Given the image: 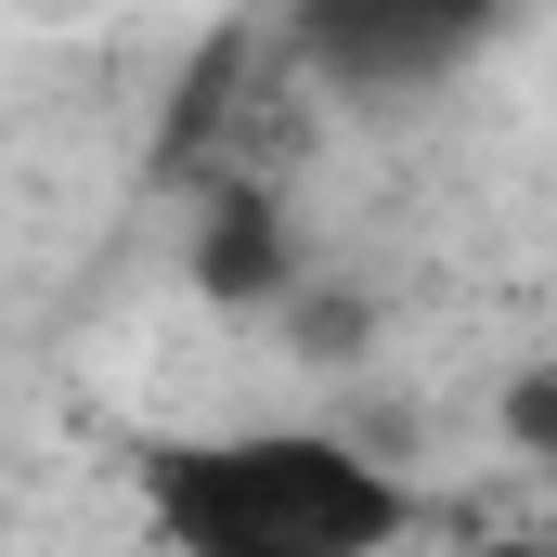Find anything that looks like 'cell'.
<instances>
[{
	"label": "cell",
	"instance_id": "4",
	"mask_svg": "<svg viewBox=\"0 0 557 557\" xmlns=\"http://www.w3.org/2000/svg\"><path fill=\"white\" fill-rule=\"evenodd\" d=\"M506 441L519 454H557V376H519L506 389Z\"/></svg>",
	"mask_w": 557,
	"mask_h": 557
},
{
	"label": "cell",
	"instance_id": "2",
	"mask_svg": "<svg viewBox=\"0 0 557 557\" xmlns=\"http://www.w3.org/2000/svg\"><path fill=\"white\" fill-rule=\"evenodd\" d=\"M285 26H298V65H311L324 91L403 104V91L467 78V65L519 26V0H298Z\"/></svg>",
	"mask_w": 557,
	"mask_h": 557
},
{
	"label": "cell",
	"instance_id": "1",
	"mask_svg": "<svg viewBox=\"0 0 557 557\" xmlns=\"http://www.w3.org/2000/svg\"><path fill=\"white\" fill-rule=\"evenodd\" d=\"M169 557H389L416 493L337 428H182L131 454Z\"/></svg>",
	"mask_w": 557,
	"mask_h": 557
},
{
	"label": "cell",
	"instance_id": "3",
	"mask_svg": "<svg viewBox=\"0 0 557 557\" xmlns=\"http://www.w3.org/2000/svg\"><path fill=\"white\" fill-rule=\"evenodd\" d=\"M285 273H298V247H285L273 195H260V182L208 195V221H195V285H208L221 311H260V298H285Z\"/></svg>",
	"mask_w": 557,
	"mask_h": 557
},
{
	"label": "cell",
	"instance_id": "5",
	"mask_svg": "<svg viewBox=\"0 0 557 557\" xmlns=\"http://www.w3.org/2000/svg\"><path fill=\"white\" fill-rule=\"evenodd\" d=\"M454 557H557V545H532V532H480V545H454Z\"/></svg>",
	"mask_w": 557,
	"mask_h": 557
}]
</instances>
